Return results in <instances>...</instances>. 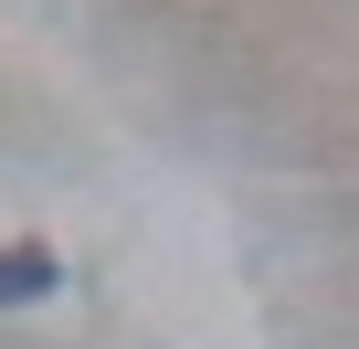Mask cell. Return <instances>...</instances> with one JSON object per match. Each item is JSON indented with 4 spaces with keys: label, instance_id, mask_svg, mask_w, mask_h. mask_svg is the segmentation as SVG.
Returning <instances> with one entry per match:
<instances>
[{
    "label": "cell",
    "instance_id": "cell-1",
    "mask_svg": "<svg viewBox=\"0 0 359 349\" xmlns=\"http://www.w3.org/2000/svg\"><path fill=\"white\" fill-rule=\"evenodd\" d=\"M64 286V265L43 254V244H0V307H32V296H53Z\"/></svg>",
    "mask_w": 359,
    "mask_h": 349
}]
</instances>
